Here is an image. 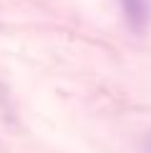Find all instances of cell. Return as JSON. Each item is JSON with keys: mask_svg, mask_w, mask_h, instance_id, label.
<instances>
[{"mask_svg": "<svg viewBox=\"0 0 151 153\" xmlns=\"http://www.w3.org/2000/svg\"><path fill=\"white\" fill-rule=\"evenodd\" d=\"M146 151L151 153V138H149V141H146Z\"/></svg>", "mask_w": 151, "mask_h": 153, "instance_id": "7a4b0ae2", "label": "cell"}, {"mask_svg": "<svg viewBox=\"0 0 151 153\" xmlns=\"http://www.w3.org/2000/svg\"><path fill=\"white\" fill-rule=\"evenodd\" d=\"M118 8H121L126 25L134 33L146 30V25L151 20V0H118Z\"/></svg>", "mask_w": 151, "mask_h": 153, "instance_id": "6da1fadb", "label": "cell"}]
</instances>
